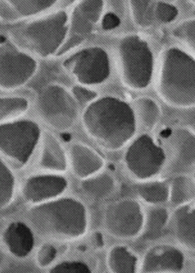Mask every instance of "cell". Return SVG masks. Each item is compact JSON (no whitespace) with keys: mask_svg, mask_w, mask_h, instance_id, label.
Here are the masks:
<instances>
[{"mask_svg":"<svg viewBox=\"0 0 195 273\" xmlns=\"http://www.w3.org/2000/svg\"><path fill=\"white\" fill-rule=\"evenodd\" d=\"M83 123L89 134L110 150L123 147L134 136L137 121L132 108L118 98L106 97L93 103Z\"/></svg>","mask_w":195,"mask_h":273,"instance_id":"1","label":"cell"},{"mask_svg":"<svg viewBox=\"0 0 195 273\" xmlns=\"http://www.w3.org/2000/svg\"><path fill=\"white\" fill-rule=\"evenodd\" d=\"M157 91L170 105L195 106V58L177 48L167 49L161 59Z\"/></svg>","mask_w":195,"mask_h":273,"instance_id":"2","label":"cell"},{"mask_svg":"<svg viewBox=\"0 0 195 273\" xmlns=\"http://www.w3.org/2000/svg\"><path fill=\"white\" fill-rule=\"evenodd\" d=\"M122 82L127 87L140 90L149 84L152 74L153 57L147 44L136 35L123 38L118 50Z\"/></svg>","mask_w":195,"mask_h":273,"instance_id":"3","label":"cell"},{"mask_svg":"<svg viewBox=\"0 0 195 273\" xmlns=\"http://www.w3.org/2000/svg\"><path fill=\"white\" fill-rule=\"evenodd\" d=\"M145 219V209L140 202L123 198L109 204L104 212V226L112 236L131 240L141 236Z\"/></svg>","mask_w":195,"mask_h":273,"instance_id":"4","label":"cell"},{"mask_svg":"<svg viewBox=\"0 0 195 273\" xmlns=\"http://www.w3.org/2000/svg\"><path fill=\"white\" fill-rule=\"evenodd\" d=\"M165 150L147 134L139 136L127 149L125 165L129 173L140 182L153 179L164 168Z\"/></svg>","mask_w":195,"mask_h":273,"instance_id":"5","label":"cell"},{"mask_svg":"<svg viewBox=\"0 0 195 273\" xmlns=\"http://www.w3.org/2000/svg\"><path fill=\"white\" fill-rule=\"evenodd\" d=\"M0 136L1 152L14 160L24 163L31 155L41 133L35 123L24 120L2 123Z\"/></svg>","mask_w":195,"mask_h":273,"instance_id":"6","label":"cell"},{"mask_svg":"<svg viewBox=\"0 0 195 273\" xmlns=\"http://www.w3.org/2000/svg\"><path fill=\"white\" fill-rule=\"evenodd\" d=\"M187 258L180 249L168 243L149 247L141 260V273H180L185 270Z\"/></svg>","mask_w":195,"mask_h":273,"instance_id":"7","label":"cell"},{"mask_svg":"<svg viewBox=\"0 0 195 273\" xmlns=\"http://www.w3.org/2000/svg\"><path fill=\"white\" fill-rule=\"evenodd\" d=\"M42 101L43 115L51 126L64 131L73 125L76 118V110L62 90L57 89L49 90Z\"/></svg>","mask_w":195,"mask_h":273,"instance_id":"8","label":"cell"},{"mask_svg":"<svg viewBox=\"0 0 195 273\" xmlns=\"http://www.w3.org/2000/svg\"><path fill=\"white\" fill-rule=\"evenodd\" d=\"M171 218L176 241L183 248L195 251V200L177 206Z\"/></svg>","mask_w":195,"mask_h":273,"instance_id":"9","label":"cell"},{"mask_svg":"<svg viewBox=\"0 0 195 273\" xmlns=\"http://www.w3.org/2000/svg\"><path fill=\"white\" fill-rule=\"evenodd\" d=\"M171 157L185 166L195 164V133L186 128L171 130L166 138Z\"/></svg>","mask_w":195,"mask_h":273,"instance_id":"10","label":"cell"},{"mask_svg":"<svg viewBox=\"0 0 195 273\" xmlns=\"http://www.w3.org/2000/svg\"><path fill=\"white\" fill-rule=\"evenodd\" d=\"M70 159L74 173L81 178L92 176L104 165L103 158L98 153L81 144H75L72 146Z\"/></svg>","mask_w":195,"mask_h":273,"instance_id":"11","label":"cell"},{"mask_svg":"<svg viewBox=\"0 0 195 273\" xmlns=\"http://www.w3.org/2000/svg\"><path fill=\"white\" fill-rule=\"evenodd\" d=\"M66 180L53 175L34 177L26 182L24 191L28 199L34 201L44 200L55 196L66 187Z\"/></svg>","mask_w":195,"mask_h":273,"instance_id":"12","label":"cell"},{"mask_svg":"<svg viewBox=\"0 0 195 273\" xmlns=\"http://www.w3.org/2000/svg\"><path fill=\"white\" fill-rule=\"evenodd\" d=\"M141 260L131 248L123 244L112 247L108 251L107 264L109 271L115 273L140 272Z\"/></svg>","mask_w":195,"mask_h":273,"instance_id":"13","label":"cell"},{"mask_svg":"<svg viewBox=\"0 0 195 273\" xmlns=\"http://www.w3.org/2000/svg\"><path fill=\"white\" fill-rule=\"evenodd\" d=\"M40 164L46 169L57 171L66 168L64 150L56 138L49 132H45L42 136Z\"/></svg>","mask_w":195,"mask_h":273,"instance_id":"14","label":"cell"},{"mask_svg":"<svg viewBox=\"0 0 195 273\" xmlns=\"http://www.w3.org/2000/svg\"><path fill=\"white\" fill-rule=\"evenodd\" d=\"M168 208L162 205H149L145 210V219L141 236L146 240H153L161 237L171 220Z\"/></svg>","mask_w":195,"mask_h":273,"instance_id":"15","label":"cell"},{"mask_svg":"<svg viewBox=\"0 0 195 273\" xmlns=\"http://www.w3.org/2000/svg\"><path fill=\"white\" fill-rule=\"evenodd\" d=\"M136 190L140 200L148 205H162L169 202L170 183L164 180L140 182Z\"/></svg>","mask_w":195,"mask_h":273,"instance_id":"16","label":"cell"},{"mask_svg":"<svg viewBox=\"0 0 195 273\" xmlns=\"http://www.w3.org/2000/svg\"><path fill=\"white\" fill-rule=\"evenodd\" d=\"M4 239L10 250L18 256L25 255L32 247V233L29 229L22 223L10 225L5 232Z\"/></svg>","mask_w":195,"mask_h":273,"instance_id":"17","label":"cell"},{"mask_svg":"<svg viewBox=\"0 0 195 273\" xmlns=\"http://www.w3.org/2000/svg\"><path fill=\"white\" fill-rule=\"evenodd\" d=\"M195 200V179L186 175H180L170 183L169 202L176 207Z\"/></svg>","mask_w":195,"mask_h":273,"instance_id":"18","label":"cell"},{"mask_svg":"<svg viewBox=\"0 0 195 273\" xmlns=\"http://www.w3.org/2000/svg\"><path fill=\"white\" fill-rule=\"evenodd\" d=\"M137 122L148 130H152L158 123L161 115V110L157 104L147 97L136 99L132 107Z\"/></svg>","mask_w":195,"mask_h":273,"instance_id":"19","label":"cell"},{"mask_svg":"<svg viewBox=\"0 0 195 273\" xmlns=\"http://www.w3.org/2000/svg\"><path fill=\"white\" fill-rule=\"evenodd\" d=\"M82 183L83 188L88 194L98 199L110 195L117 186L114 178L105 173L91 176Z\"/></svg>","mask_w":195,"mask_h":273,"instance_id":"20","label":"cell"},{"mask_svg":"<svg viewBox=\"0 0 195 273\" xmlns=\"http://www.w3.org/2000/svg\"><path fill=\"white\" fill-rule=\"evenodd\" d=\"M132 18L138 25L146 27L153 22L156 3L152 0H130Z\"/></svg>","mask_w":195,"mask_h":273,"instance_id":"21","label":"cell"},{"mask_svg":"<svg viewBox=\"0 0 195 273\" xmlns=\"http://www.w3.org/2000/svg\"><path fill=\"white\" fill-rule=\"evenodd\" d=\"M27 107L26 102L22 99H4L1 101L0 121L9 122L23 113Z\"/></svg>","mask_w":195,"mask_h":273,"instance_id":"22","label":"cell"},{"mask_svg":"<svg viewBox=\"0 0 195 273\" xmlns=\"http://www.w3.org/2000/svg\"><path fill=\"white\" fill-rule=\"evenodd\" d=\"M173 34L195 55V20L187 21L180 24L174 30Z\"/></svg>","mask_w":195,"mask_h":273,"instance_id":"23","label":"cell"},{"mask_svg":"<svg viewBox=\"0 0 195 273\" xmlns=\"http://www.w3.org/2000/svg\"><path fill=\"white\" fill-rule=\"evenodd\" d=\"M14 186V178L12 173L5 165L1 161L0 162V195L1 200H7V201L11 198Z\"/></svg>","mask_w":195,"mask_h":273,"instance_id":"24","label":"cell"},{"mask_svg":"<svg viewBox=\"0 0 195 273\" xmlns=\"http://www.w3.org/2000/svg\"><path fill=\"white\" fill-rule=\"evenodd\" d=\"M177 14L178 10L173 5L162 1L156 4L155 16L160 22L165 23L171 22Z\"/></svg>","mask_w":195,"mask_h":273,"instance_id":"25","label":"cell"},{"mask_svg":"<svg viewBox=\"0 0 195 273\" xmlns=\"http://www.w3.org/2000/svg\"><path fill=\"white\" fill-rule=\"evenodd\" d=\"M52 273H89V269L80 263H65L53 269Z\"/></svg>","mask_w":195,"mask_h":273,"instance_id":"26","label":"cell"},{"mask_svg":"<svg viewBox=\"0 0 195 273\" xmlns=\"http://www.w3.org/2000/svg\"><path fill=\"white\" fill-rule=\"evenodd\" d=\"M56 252L54 248L50 246H45L40 250L39 252V259L41 264L47 265L50 262L55 255Z\"/></svg>","mask_w":195,"mask_h":273,"instance_id":"27","label":"cell"},{"mask_svg":"<svg viewBox=\"0 0 195 273\" xmlns=\"http://www.w3.org/2000/svg\"><path fill=\"white\" fill-rule=\"evenodd\" d=\"M120 23V19L116 14L108 13L104 16L102 25L104 29L109 30L118 27Z\"/></svg>","mask_w":195,"mask_h":273,"instance_id":"28","label":"cell"},{"mask_svg":"<svg viewBox=\"0 0 195 273\" xmlns=\"http://www.w3.org/2000/svg\"><path fill=\"white\" fill-rule=\"evenodd\" d=\"M73 92L76 98L82 102H88L94 98L96 96L95 92L77 87L74 88Z\"/></svg>","mask_w":195,"mask_h":273,"instance_id":"29","label":"cell"},{"mask_svg":"<svg viewBox=\"0 0 195 273\" xmlns=\"http://www.w3.org/2000/svg\"><path fill=\"white\" fill-rule=\"evenodd\" d=\"M5 40V38L3 36H1L0 37V42L1 43L3 42Z\"/></svg>","mask_w":195,"mask_h":273,"instance_id":"30","label":"cell"},{"mask_svg":"<svg viewBox=\"0 0 195 273\" xmlns=\"http://www.w3.org/2000/svg\"></svg>","mask_w":195,"mask_h":273,"instance_id":"31","label":"cell"}]
</instances>
